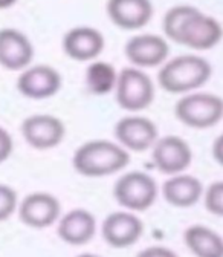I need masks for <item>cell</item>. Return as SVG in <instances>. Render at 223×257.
Here are the masks:
<instances>
[{
  "label": "cell",
  "instance_id": "obj_2",
  "mask_svg": "<svg viewBox=\"0 0 223 257\" xmlns=\"http://www.w3.org/2000/svg\"><path fill=\"white\" fill-rule=\"evenodd\" d=\"M129 152L118 143L109 140H90L75 150L72 166L81 176L103 178L122 172L129 166Z\"/></svg>",
  "mask_w": 223,
  "mask_h": 257
},
{
  "label": "cell",
  "instance_id": "obj_19",
  "mask_svg": "<svg viewBox=\"0 0 223 257\" xmlns=\"http://www.w3.org/2000/svg\"><path fill=\"white\" fill-rule=\"evenodd\" d=\"M183 240L196 257H223V237L203 225L186 228Z\"/></svg>",
  "mask_w": 223,
  "mask_h": 257
},
{
  "label": "cell",
  "instance_id": "obj_11",
  "mask_svg": "<svg viewBox=\"0 0 223 257\" xmlns=\"http://www.w3.org/2000/svg\"><path fill=\"white\" fill-rule=\"evenodd\" d=\"M61 74L49 64H34L22 71L17 90L29 100H48L61 89Z\"/></svg>",
  "mask_w": 223,
  "mask_h": 257
},
{
  "label": "cell",
  "instance_id": "obj_23",
  "mask_svg": "<svg viewBox=\"0 0 223 257\" xmlns=\"http://www.w3.org/2000/svg\"><path fill=\"white\" fill-rule=\"evenodd\" d=\"M13 150H14L13 137L10 135L7 128L0 127V164L5 163V161L11 156Z\"/></svg>",
  "mask_w": 223,
  "mask_h": 257
},
{
  "label": "cell",
  "instance_id": "obj_6",
  "mask_svg": "<svg viewBox=\"0 0 223 257\" xmlns=\"http://www.w3.org/2000/svg\"><path fill=\"white\" fill-rule=\"evenodd\" d=\"M116 202L130 211L148 210L157 196L156 181L144 172H129L122 175L113 188Z\"/></svg>",
  "mask_w": 223,
  "mask_h": 257
},
{
  "label": "cell",
  "instance_id": "obj_21",
  "mask_svg": "<svg viewBox=\"0 0 223 257\" xmlns=\"http://www.w3.org/2000/svg\"><path fill=\"white\" fill-rule=\"evenodd\" d=\"M205 207L211 214L223 217V181L212 182L206 188Z\"/></svg>",
  "mask_w": 223,
  "mask_h": 257
},
{
  "label": "cell",
  "instance_id": "obj_14",
  "mask_svg": "<svg viewBox=\"0 0 223 257\" xmlns=\"http://www.w3.org/2000/svg\"><path fill=\"white\" fill-rule=\"evenodd\" d=\"M34 60V46L26 34L14 28L0 29V66L8 71H23Z\"/></svg>",
  "mask_w": 223,
  "mask_h": 257
},
{
  "label": "cell",
  "instance_id": "obj_15",
  "mask_svg": "<svg viewBox=\"0 0 223 257\" xmlns=\"http://www.w3.org/2000/svg\"><path fill=\"white\" fill-rule=\"evenodd\" d=\"M103 237L104 240L118 249L135 245L142 233V220L130 211H115L109 214L103 222Z\"/></svg>",
  "mask_w": 223,
  "mask_h": 257
},
{
  "label": "cell",
  "instance_id": "obj_25",
  "mask_svg": "<svg viewBox=\"0 0 223 257\" xmlns=\"http://www.w3.org/2000/svg\"><path fill=\"white\" fill-rule=\"evenodd\" d=\"M212 158L218 166L223 167V134L218 135L212 143Z\"/></svg>",
  "mask_w": 223,
  "mask_h": 257
},
{
  "label": "cell",
  "instance_id": "obj_8",
  "mask_svg": "<svg viewBox=\"0 0 223 257\" xmlns=\"http://www.w3.org/2000/svg\"><path fill=\"white\" fill-rule=\"evenodd\" d=\"M115 138L127 152H145L159 138L156 124L142 115H125L115 124Z\"/></svg>",
  "mask_w": 223,
  "mask_h": 257
},
{
  "label": "cell",
  "instance_id": "obj_13",
  "mask_svg": "<svg viewBox=\"0 0 223 257\" xmlns=\"http://www.w3.org/2000/svg\"><path fill=\"white\" fill-rule=\"evenodd\" d=\"M61 205L51 193L37 191L28 195L19 205L20 220L31 228H48L60 217Z\"/></svg>",
  "mask_w": 223,
  "mask_h": 257
},
{
  "label": "cell",
  "instance_id": "obj_10",
  "mask_svg": "<svg viewBox=\"0 0 223 257\" xmlns=\"http://www.w3.org/2000/svg\"><path fill=\"white\" fill-rule=\"evenodd\" d=\"M125 58L135 68H159L167 61L170 54L168 42L157 34H138L127 40L124 46Z\"/></svg>",
  "mask_w": 223,
  "mask_h": 257
},
{
  "label": "cell",
  "instance_id": "obj_4",
  "mask_svg": "<svg viewBox=\"0 0 223 257\" xmlns=\"http://www.w3.org/2000/svg\"><path fill=\"white\" fill-rule=\"evenodd\" d=\"M174 115L183 125L205 131L223 119V98L209 92L185 93L174 106Z\"/></svg>",
  "mask_w": 223,
  "mask_h": 257
},
{
  "label": "cell",
  "instance_id": "obj_17",
  "mask_svg": "<svg viewBox=\"0 0 223 257\" xmlns=\"http://www.w3.org/2000/svg\"><path fill=\"white\" fill-rule=\"evenodd\" d=\"M95 231H97L95 216L84 208H75L66 213L60 219L57 228L60 239L74 246L90 242L95 236Z\"/></svg>",
  "mask_w": 223,
  "mask_h": 257
},
{
  "label": "cell",
  "instance_id": "obj_26",
  "mask_svg": "<svg viewBox=\"0 0 223 257\" xmlns=\"http://www.w3.org/2000/svg\"><path fill=\"white\" fill-rule=\"evenodd\" d=\"M17 4V0H0V10H8Z\"/></svg>",
  "mask_w": 223,
  "mask_h": 257
},
{
  "label": "cell",
  "instance_id": "obj_22",
  "mask_svg": "<svg viewBox=\"0 0 223 257\" xmlns=\"http://www.w3.org/2000/svg\"><path fill=\"white\" fill-rule=\"evenodd\" d=\"M17 193L10 185L0 184V222H4L13 216L17 208Z\"/></svg>",
  "mask_w": 223,
  "mask_h": 257
},
{
  "label": "cell",
  "instance_id": "obj_5",
  "mask_svg": "<svg viewBox=\"0 0 223 257\" xmlns=\"http://www.w3.org/2000/svg\"><path fill=\"white\" fill-rule=\"evenodd\" d=\"M154 93V84L144 69L130 66L118 74L115 95L121 109L130 113L142 112L153 104Z\"/></svg>",
  "mask_w": 223,
  "mask_h": 257
},
{
  "label": "cell",
  "instance_id": "obj_27",
  "mask_svg": "<svg viewBox=\"0 0 223 257\" xmlns=\"http://www.w3.org/2000/svg\"><path fill=\"white\" fill-rule=\"evenodd\" d=\"M77 257H100V255H97V254H90V252H83V254H80V255H77Z\"/></svg>",
  "mask_w": 223,
  "mask_h": 257
},
{
  "label": "cell",
  "instance_id": "obj_16",
  "mask_svg": "<svg viewBox=\"0 0 223 257\" xmlns=\"http://www.w3.org/2000/svg\"><path fill=\"white\" fill-rule=\"evenodd\" d=\"M110 22L124 31H138L150 23L154 14L151 0H107Z\"/></svg>",
  "mask_w": 223,
  "mask_h": 257
},
{
  "label": "cell",
  "instance_id": "obj_18",
  "mask_svg": "<svg viewBox=\"0 0 223 257\" xmlns=\"http://www.w3.org/2000/svg\"><path fill=\"white\" fill-rule=\"evenodd\" d=\"M164 199L177 208H188L196 205L203 196L202 182L191 175L179 173L170 176L162 187Z\"/></svg>",
  "mask_w": 223,
  "mask_h": 257
},
{
  "label": "cell",
  "instance_id": "obj_9",
  "mask_svg": "<svg viewBox=\"0 0 223 257\" xmlns=\"http://www.w3.org/2000/svg\"><path fill=\"white\" fill-rule=\"evenodd\" d=\"M151 155L156 169L168 176L183 173L193 161V150L189 144L176 135L157 138L151 147Z\"/></svg>",
  "mask_w": 223,
  "mask_h": 257
},
{
  "label": "cell",
  "instance_id": "obj_1",
  "mask_svg": "<svg viewBox=\"0 0 223 257\" xmlns=\"http://www.w3.org/2000/svg\"><path fill=\"white\" fill-rule=\"evenodd\" d=\"M162 29L168 40L193 51H209L223 39L221 23L189 5L170 8L164 16Z\"/></svg>",
  "mask_w": 223,
  "mask_h": 257
},
{
  "label": "cell",
  "instance_id": "obj_7",
  "mask_svg": "<svg viewBox=\"0 0 223 257\" xmlns=\"http://www.w3.org/2000/svg\"><path fill=\"white\" fill-rule=\"evenodd\" d=\"M22 135L33 149L51 150L65 140L66 125L55 115L34 113L22 122Z\"/></svg>",
  "mask_w": 223,
  "mask_h": 257
},
{
  "label": "cell",
  "instance_id": "obj_24",
  "mask_svg": "<svg viewBox=\"0 0 223 257\" xmlns=\"http://www.w3.org/2000/svg\"><path fill=\"white\" fill-rule=\"evenodd\" d=\"M136 257H177V254L165 246H148L142 249Z\"/></svg>",
  "mask_w": 223,
  "mask_h": 257
},
{
  "label": "cell",
  "instance_id": "obj_20",
  "mask_svg": "<svg viewBox=\"0 0 223 257\" xmlns=\"http://www.w3.org/2000/svg\"><path fill=\"white\" fill-rule=\"evenodd\" d=\"M118 74L109 61L93 60L86 68V86L93 95H109L115 90Z\"/></svg>",
  "mask_w": 223,
  "mask_h": 257
},
{
  "label": "cell",
  "instance_id": "obj_12",
  "mask_svg": "<svg viewBox=\"0 0 223 257\" xmlns=\"http://www.w3.org/2000/svg\"><path fill=\"white\" fill-rule=\"evenodd\" d=\"M63 52L75 61L97 60L106 46L103 32L92 26H75L69 29L61 42Z\"/></svg>",
  "mask_w": 223,
  "mask_h": 257
},
{
  "label": "cell",
  "instance_id": "obj_3",
  "mask_svg": "<svg viewBox=\"0 0 223 257\" xmlns=\"http://www.w3.org/2000/svg\"><path fill=\"white\" fill-rule=\"evenodd\" d=\"M212 75L206 58L196 54H185L167 60L157 72V83L168 93L185 95L205 86Z\"/></svg>",
  "mask_w": 223,
  "mask_h": 257
}]
</instances>
